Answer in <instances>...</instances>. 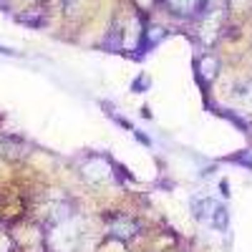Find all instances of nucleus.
Returning <instances> with one entry per match:
<instances>
[{
    "label": "nucleus",
    "mask_w": 252,
    "mask_h": 252,
    "mask_svg": "<svg viewBox=\"0 0 252 252\" xmlns=\"http://www.w3.org/2000/svg\"><path fill=\"white\" fill-rule=\"evenodd\" d=\"M232 161H237V164H242V166H250V169H252V149H247V152H242V154L232 157Z\"/></svg>",
    "instance_id": "11"
},
{
    "label": "nucleus",
    "mask_w": 252,
    "mask_h": 252,
    "mask_svg": "<svg viewBox=\"0 0 252 252\" xmlns=\"http://www.w3.org/2000/svg\"><path fill=\"white\" fill-rule=\"evenodd\" d=\"M209 224H212L215 229H227V224H229V212H227V207H224V204L217 202L212 217H209Z\"/></svg>",
    "instance_id": "7"
},
{
    "label": "nucleus",
    "mask_w": 252,
    "mask_h": 252,
    "mask_svg": "<svg viewBox=\"0 0 252 252\" xmlns=\"http://www.w3.org/2000/svg\"><path fill=\"white\" fill-rule=\"evenodd\" d=\"M13 245H10V240H8V235L5 232H0V252H8Z\"/></svg>",
    "instance_id": "12"
},
{
    "label": "nucleus",
    "mask_w": 252,
    "mask_h": 252,
    "mask_svg": "<svg viewBox=\"0 0 252 252\" xmlns=\"http://www.w3.org/2000/svg\"><path fill=\"white\" fill-rule=\"evenodd\" d=\"M247 131H250V134H252V124H247Z\"/></svg>",
    "instance_id": "17"
},
{
    "label": "nucleus",
    "mask_w": 252,
    "mask_h": 252,
    "mask_svg": "<svg viewBox=\"0 0 252 252\" xmlns=\"http://www.w3.org/2000/svg\"><path fill=\"white\" fill-rule=\"evenodd\" d=\"M166 5L174 15H182V18H189V15H197L204 10L207 0H166Z\"/></svg>",
    "instance_id": "2"
},
{
    "label": "nucleus",
    "mask_w": 252,
    "mask_h": 252,
    "mask_svg": "<svg viewBox=\"0 0 252 252\" xmlns=\"http://www.w3.org/2000/svg\"><path fill=\"white\" fill-rule=\"evenodd\" d=\"M217 73H220V61H217L212 53L202 56V61H199V76L209 83V81H215Z\"/></svg>",
    "instance_id": "5"
},
{
    "label": "nucleus",
    "mask_w": 252,
    "mask_h": 252,
    "mask_svg": "<svg viewBox=\"0 0 252 252\" xmlns=\"http://www.w3.org/2000/svg\"><path fill=\"white\" fill-rule=\"evenodd\" d=\"M134 134H136V139H139L141 144H146V146H152V139H149V136H144V134H139V131H134Z\"/></svg>",
    "instance_id": "14"
},
{
    "label": "nucleus",
    "mask_w": 252,
    "mask_h": 252,
    "mask_svg": "<svg viewBox=\"0 0 252 252\" xmlns=\"http://www.w3.org/2000/svg\"><path fill=\"white\" fill-rule=\"evenodd\" d=\"M192 215H194V220H199V222H204V220H209L212 217V212H215V207H217V202L215 199H209V197H192Z\"/></svg>",
    "instance_id": "4"
},
{
    "label": "nucleus",
    "mask_w": 252,
    "mask_h": 252,
    "mask_svg": "<svg viewBox=\"0 0 252 252\" xmlns=\"http://www.w3.org/2000/svg\"><path fill=\"white\" fill-rule=\"evenodd\" d=\"M149 76H146V73H139L136 78H134V83H131V91L134 94H141V91H146V89H149Z\"/></svg>",
    "instance_id": "10"
},
{
    "label": "nucleus",
    "mask_w": 252,
    "mask_h": 252,
    "mask_svg": "<svg viewBox=\"0 0 252 252\" xmlns=\"http://www.w3.org/2000/svg\"><path fill=\"white\" fill-rule=\"evenodd\" d=\"M232 98L245 109H252V81H245L232 91Z\"/></svg>",
    "instance_id": "6"
},
{
    "label": "nucleus",
    "mask_w": 252,
    "mask_h": 252,
    "mask_svg": "<svg viewBox=\"0 0 252 252\" xmlns=\"http://www.w3.org/2000/svg\"><path fill=\"white\" fill-rule=\"evenodd\" d=\"M71 3H73V0H66V8H71Z\"/></svg>",
    "instance_id": "16"
},
{
    "label": "nucleus",
    "mask_w": 252,
    "mask_h": 252,
    "mask_svg": "<svg viewBox=\"0 0 252 252\" xmlns=\"http://www.w3.org/2000/svg\"><path fill=\"white\" fill-rule=\"evenodd\" d=\"M220 192H222L224 197H229V182H227V179H222V182H220Z\"/></svg>",
    "instance_id": "13"
},
{
    "label": "nucleus",
    "mask_w": 252,
    "mask_h": 252,
    "mask_svg": "<svg viewBox=\"0 0 252 252\" xmlns=\"http://www.w3.org/2000/svg\"><path fill=\"white\" fill-rule=\"evenodd\" d=\"M20 23H26V26H33V28H40L46 23V18L40 15V13H26V15H18Z\"/></svg>",
    "instance_id": "9"
},
{
    "label": "nucleus",
    "mask_w": 252,
    "mask_h": 252,
    "mask_svg": "<svg viewBox=\"0 0 252 252\" xmlns=\"http://www.w3.org/2000/svg\"><path fill=\"white\" fill-rule=\"evenodd\" d=\"M103 48L106 51H121V31L119 28H111V33L106 35V40H103Z\"/></svg>",
    "instance_id": "8"
},
{
    "label": "nucleus",
    "mask_w": 252,
    "mask_h": 252,
    "mask_svg": "<svg viewBox=\"0 0 252 252\" xmlns=\"http://www.w3.org/2000/svg\"><path fill=\"white\" fill-rule=\"evenodd\" d=\"M83 174H86L91 182H103L111 172H109L106 159H101V157H91V159L86 161V166H83Z\"/></svg>",
    "instance_id": "3"
},
{
    "label": "nucleus",
    "mask_w": 252,
    "mask_h": 252,
    "mask_svg": "<svg viewBox=\"0 0 252 252\" xmlns=\"http://www.w3.org/2000/svg\"><path fill=\"white\" fill-rule=\"evenodd\" d=\"M139 222L136 220H131V217H126V215H121V217H111L109 220V235L111 237H116V240H131V237H136L139 235Z\"/></svg>",
    "instance_id": "1"
},
{
    "label": "nucleus",
    "mask_w": 252,
    "mask_h": 252,
    "mask_svg": "<svg viewBox=\"0 0 252 252\" xmlns=\"http://www.w3.org/2000/svg\"><path fill=\"white\" fill-rule=\"evenodd\" d=\"M141 116H144V119H152V111H149V109L144 106V109H141Z\"/></svg>",
    "instance_id": "15"
}]
</instances>
